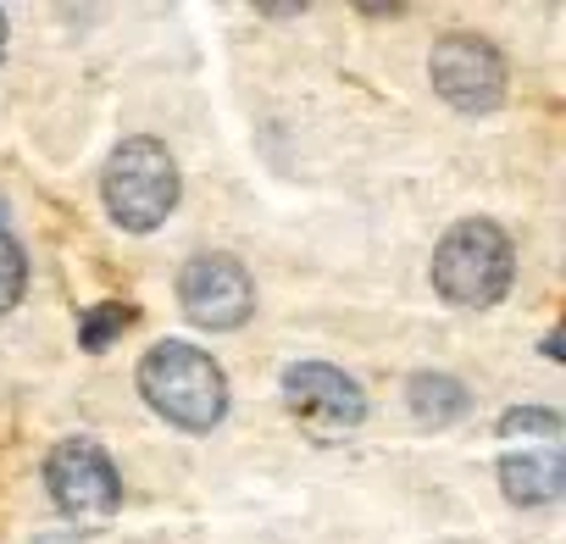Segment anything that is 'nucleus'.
<instances>
[{"mask_svg":"<svg viewBox=\"0 0 566 544\" xmlns=\"http://www.w3.org/2000/svg\"><path fill=\"white\" fill-rule=\"evenodd\" d=\"M139 395L184 433H211L228 417V378L189 339H161L139 356Z\"/></svg>","mask_w":566,"mask_h":544,"instance_id":"obj_1","label":"nucleus"},{"mask_svg":"<svg viewBox=\"0 0 566 544\" xmlns=\"http://www.w3.org/2000/svg\"><path fill=\"white\" fill-rule=\"evenodd\" d=\"M428 272H433V290L450 306L483 312V306H494V301L511 295L516 244H511V233L494 217H467V222H455L433 244V266Z\"/></svg>","mask_w":566,"mask_h":544,"instance_id":"obj_2","label":"nucleus"},{"mask_svg":"<svg viewBox=\"0 0 566 544\" xmlns=\"http://www.w3.org/2000/svg\"><path fill=\"white\" fill-rule=\"evenodd\" d=\"M178 161L156 134H128L101 172V200L123 233H150L178 211Z\"/></svg>","mask_w":566,"mask_h":544,"instance_id":"obj_3","label":"nucleus"},{"mask_svg":"<svg viewBox=\"0 0 566 544\" xmlns=\"http://www.w3.org/2000/svg\"><path fill=\"white\" fill-rule=\"evenodd\" d=\"M178 306L195 328L211 334H233L250 323L255 312V279L250 266L228 250H200L178 266Z\"/></svg>","mask_w":566,"mask_h":544,"instance_id":"obj_4","label":"nucleus"},{"mask_svg":"<svg viewBox=\"0 0 566 544\" xmlns=\"http://www.w3.org/2000/svg\"><path fill=\"white\" fill-rule=\"evenodd\" d=\"M428 79L433 95L467 117H483L505 101V56L483 34H444L428 56Z\"/></svg>","mask_w":566,"mask_h":544,"instance_id":"obj_5","label":"nucleus"},{"mask_svg":"<svg viewBox=\"0 0 566 544\" xmlns=\"http://www.w3.org/2000/svg\"><path fill=\"white\" fill-rule=\"evenodd\" d=\"M283 400H290L295 422L312 433V439H345L367 422V395L350 373L328 367V362H295L283 373Z\"/></svg>","mask_w":566,"mask_h":544,"instance_id":"obj_6","label":"nucleus"},{"mask_svg":"<svg viewBox=\"0 0 566 544\" xmlns=\"http://www.w3.org/2000/svg\"><path fill=\"white\" fill-rule=\"evenodd\" d=\"M45 489L78 522H101L123 505V478H117L106 444H95V439H62L45 456Z\"/></svg>","mask_w":566,"mask_h":544,"instance_id":"obj_7","label":"nucleus"},{"mask_svg":"<svg viewBox=\"0 0 566 544\" xmlns=\"http://www.w3.org/2000/svg\"><path fill=\"white\" fill-rule=\"evenodd\" d=\"M500 489L511 505H549L566 489V456L560 439H522V450L500 456Z\"/></svg>","mask_w":566,"mask_h":544,"instance_id":"obj_8","label":"nucleus"},{"mask_svg":"<svg viewBox=\"0 0 566 544\" xmlns=\"http://www.w3.org/2000/svg\"><path fill=\"white\" fill-rule=\"evenodd\" d=\"M406 406L417 411V422L444 428V422H455V417L467 411V384L450 378V373H417V378L406 384Z\"/></svg>","mask_w":566,"mask_h":544,"instance_id":"obj_9","label":"nucleus"},{"mask_svg":"<svg viewBox=\"0 0 566 544\" xmlns=\"http://www.w3.org/2000/svg\"><path fill=\"white\" fill-rule=\"evenodd\" d=\"M128 323H134V306H117V301L90 306V312L78 317V345H84V351H106L112 339H123Z\"/></svg>","mask_w":566,"mask_h":544,"instance_id":"obj_10","label":"nucleus"},{"mask_svg":"<svg viewBox=\"0 0 566 544\" xmlns=\"http://www.w3.org/2000/svg\"><path fill=\"white\" fill-rule=\"evenodd\" d=\"M29 290V261H23V244L0 228V317H7Z\"/></svg>","mask_w":566,"mask_h":544,"instance_id":"obj_11","label":"nucleus"},{"mask_svg":"<svg viewBox=\"0 0 566 544\" xmlns=\"http://www.w3.org/2000/svg\"><path fill=\"white\" fill-rule=\"evenodd\" d=\"M500 439H560V417L549 406H511L500 417Z\"/></svg>","mask_w":566,"mask_h":544,"instance_id":"obj_12","label":"nucleus"},{"mask_svg":"<svg viewBox=\"0 0 566 544\" xmlns=\"http://www.w3.org/2000/svg\"><path fill=\"white\" fill-rule=\"evenodd\" d=\"M7 34H12V29H7V12H0V56H7Z\"/></svg>","mask_w":566,"mask_h":544,"instance_id":"obj_13","label":"nucleus"},{"mask_svg":"<svg viewBox=\"0 0 566 544\" xmlns=\"http://www.w3.org/2000/svg\"><path fill=\"white\" fill-rule=\"evenodd\" d=\"M0 217H7V211H0Z\"/></svg>","mask_w":566,"mask_h":544,"instance_id":"obj_14","label":"nucleus"}]
</instances>
